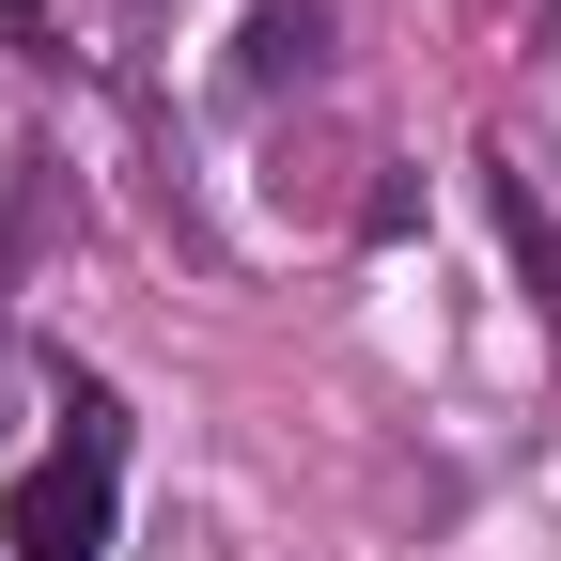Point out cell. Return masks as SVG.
Returning <instances> with one entry per match:
<instances>
[{"label":"cell","mask_w":561,"mask_h":561,"mask_svg":"<svg viewBox=\"0 0 561 561\" xmlns=\"http://www.w3.org/2000/svg\"><path fill=\"white\" fill-rule=\"evenodd\" d=\"M110 468H125L110 405H79V421H62V453H47V468L16 483L0 546H16V561H94V546H110Z\"/></svg>","instance_id":"1"},{"label":"cell","mask_w":561,"mask_h":561,"mask_svg":"<svg viewBox=\"0 0 561 561\" xmlns=\"http://www.w3.org/2000/svg\"><path fill=\"white\" fill-rule=\"evenodd\" d=\"M328 62V16L312 0H250V32H234V94H280V79H312Z\"/></svg>","instance_id":"2"},{"label":"cell","mask_w":561,"mask_h":561,"mask_svg":"<svg viewBox=\"0 0 561 561\" xmlns=\"http://www.w3.org/2000/svg\"><path fill=\"white\" fill-rule=\"evenodd\" d=\"M500 172V234H515V265L546 280V312H561V187H530V157H483Z\"/></svg>","instance_id":"3"}]
</instances>
